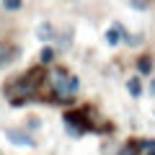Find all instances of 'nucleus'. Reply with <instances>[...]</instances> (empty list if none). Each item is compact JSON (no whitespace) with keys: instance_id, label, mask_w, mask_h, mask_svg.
Wrapping results in <instances>:
<instances>
[{"instance_id":"nucleus-1","label":"nucleus","mask_w":155,"mask_h":155,"mask_svg":"<svg viewBox=\"0 0 155 155\" xmlns=\"http://www.w3.org/2000/svg\"><path fill=\"white\" fill-rule=\"evenodd\" d=\"M44 78H47L44 67L36 65V67H31L28 72L18 75L13 83H8L5 88H3V93L11 96V98H28V101H34L36 93H39V88H41V83H44Z\"/></svg>"},{"instance_id":"nucleus-2","label":"nucleus","mask_w":155,"mask_h":155,"mask_svg":"<svg viewBox=\"0 0 155 155\" xmlns=\"http://www.w3.org/2000/svg\"><path fill=\"white\" fill-rule=\"evenodd\" d=\"M47 83H49V91L54 93V104H72V96L80 88V80L75 75L65 70V67H52L47 72Z\"/></svg>"},{"instance_id":"nucleus-3","label":"nucleus","mask_w":155,"mask_h":155,"mask_svg":"<svg viewBox=\"0 0 155 155\" xmlns=\"http://www.w3.org/2000/svg\"><path fill=\"white\" fill-rule=\"evenodd\" d=\"M65 129L70 134H83V132H93V122H91V114L88 109H75V111H67L65 116Z\"/></svg>"},{"instance_id":"nucleus-4","label":"nucleus","mask_w":155,"mask_h":155,"mask_svg":"<svg viewBox=\"0 0 155 155\" xmlns=\"http://www.w3.org/2000/svg\"><path fill=\"white\" fill-rule=\"evenodd\" d=\"M5 137L13 145H21V147H36V140L28 132H23V129H5Z\"/></svg>"},{"instance_id":"nucleus-5","label":"nucleus","mask_w":155,"mask_h":155,"mask_svg":"<svg viewBox=\"0 0 155 155\" xmlns=\"http://www.w3.org/2000/svg\"><path fill=\"white\" fill-rule=\"evenodd\" d=\"M137 70H140V75H150V72H153V60H150V54L137 57Z\"/></svg>"},{"instance_id":"nucleus-6","label":"nucleus","mask_w":155,"mask_h":155,"mask_svg":"<svg viewBox=\"0 0 155 155\" xmlns=\"http://www.w3.org/2000/svg\"><path fill=\"white\" fill-rule=\"evenodd\" d=\"M127 91L132 93V98H140V96H142V83H140V78H129L127 80Z\"/></svg>"},{"instance_id":"nucleus-7","label":"nucleus","mask_w":155,"mask_h":155,"mask_svg":"<svg viewBox=\"0 0 155 155\" xmlns=\"http://www.w3.org/2000/svg\"><path fill=\"white\" fill-rule=\"evenodd\" d=\"M36 34H39L41 41H52V39H54V28H52V23H41Z\"/></svg>"},{"instance_id":"nucleus-8","label":"nucleus","mask_w":155,"mask_h":155,"mask_svg":"<svg viewBox=\"0 0 155 155\" xmlns=\"http://www.w3.org/2000/svg\"><path fill=\"white\" fill-rule=\"evenodd\" d=\"M39 62H41V65H52V62H54V49H52V47H44V49L39 52Z\"/></svg>"},{"instance_id":"nucleus-9","label":"nucleus","mask_w":155,"mask_h":155,"mask_svg":"<svg viewBox=\"0 0 155 155\" xmlns=\"http://www.w3.org/2000/svg\"><path fill=\"white\" fill-rule=\"evenodd\" d=\"M119 155H140V147H137V142H127L122 150H119Z\"/></svg>"},{"instance_id":"nucleus-10","label":"nucleus","mask_w":155,"mask_h":155,"mask_svg":"<svg viewBox=\"0 0 155 155\" xmlns=\"http://www.w3.org/2000/svg\"><path fill=\"white\" fill-rule=\"evenodd\" d=\"M8 54H11V49H8L5 44H0V67H3V65H8V62L13 60V57H8Z\"/></svg>"},{"instance_id":"nucleus-11","label":"nucleus","mask_w":155,"mask_h":155,"mask_svg":"<svg viewBox=\"0 0 155 155\" xmlns=\"http://www.w3.org/2000/svg\"><path fill=\"white\" fill-rule=\"evenodd\" d=\"M122 41H127L129 47H137V44H142V36H140V34H134V36H129V34H127V36H124Z\"/></svg>"},{"instance_id":"nucleus-12","label":"nucleus","mask_w":155,"mask_h":155,"mask_svg":"<svg viewBox=\"0 0 155 155\" xmlns=\"http://www.w3.org/2000/svg\"><path fill=\"white\" fill-rule=\"evenodd\" d=\"M3 8H8V11H18V8H21V0H3Z\"/></svg>"},{"instance_id":"nucleus-13","label":"nucleus","mask_w":155,"mask_h":155,"mask_svg":"<svg viewBox=\"0 0 155 155\" xmlns=\"http://www.w3.org/2000/svg\"><path fill=\"white\" fill-rule=\"evenodd\" d=\"M150 93L155 96V80H153V83H150Z\"/></svg>"},{"instance_id":"nucleus-14","label":"nucleus","mask_w":155,"mask_h":155,"mask_svg":"<svg viewBox=\"0 0 155 155\" xmlns=\"http://www.w3.org/2000/svg\"><path fill=\"white\" fill-rule=\"evenodd\" d=\"M147 155H155V147H153V150H147Z\"/></svg>"}]
</instances>
